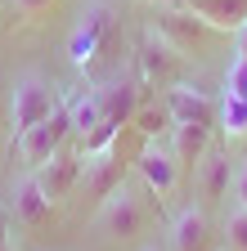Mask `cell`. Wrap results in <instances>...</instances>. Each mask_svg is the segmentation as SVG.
<instances>
[{
    "mask_svg": "<svg viewBox=\"0 0 247 251\" xmlns=\"http://www.w3.org/2000/svg\"><path fill=\"white\" fill-rule=\"evenodd\" d=\"M9 211H14L18 225L41 229V225H50V215H54V198L41 188V179L27 171V175H18L14 188H9Z\"/></svg>",
    "mask_w": 247,
    "mask_h": 251,
    "instance_id": "cell-6",
    "label": "cell"
},
{
    "mask_svg": "<svg viewBox=\"0 0 247 251\" xmlns=\"http://www.w3.org/2000/svg\"><path fill=\"white\" fill-rule=\"evenodd\" d=\"M166 108H171L175 126H211V130H216V103H211V94L198 90V85L175 81L166 90Z\"/></svg>",
    "mask_w": 247,
    "mask_h": 251,
    "instance_id": "cell-7",
    "label": "cell"
},
{
    "mask_svg": "<svg viewBox=\"0 0 247 251\" xmlns=\"http://www.w3.org/2000/svg\"><path fill=\"white\" fill-rule=\"evenodd\" d=\"M225 251H247V206H229L225 211Z\"/></svg>",
    "mask_w": 247,
    "mask_h": 251,
    "instance_id": "cell-19",
    "label": "cell"
},
{
    "mask_svg": "<svg viewBox=\"0 0 247 251\" xmlns=\"http://www.w3.org/2000/svg\"><path fill=\"white\" fill-rule=\"evenodd\" d=\"M216 121H220V135L225 139H243L247 135V99H238V94H220Z\"/></svg>",
    "mask_w": 247,
    "mask_h": 251,
    "instance_id": "cell-17",
    "label": "cell"
},
{
    "mask_svg": "<svg viewBox=\"0 0 247 251\" xmlns=\"http://www.w3.org/2000/svg\"><path fill=\"white\" fill-rule=\"evenodd\" d=\"M126 179V166H121V152H117V144L108 148V152H95V157H81V184H85V193L90 198H108L112 188Z\"/></svg>",
    "mask_w": 247,
    "mask_h": 251,
    "instance_id": "cell-8",
    "label": "cell"
},
{
    "mask_svg": "<svg viewBox=\"0 0 247 251\" xmlns=\"http://www.w3.org/2000/svg\"><path fill=\"white\" fill-rule=\"evenodd\" d=\"M144 251H162V247H158V242H153V247H144Z\"/></svg>",
    "mask_w": 247,
    "mask_h": 251,
    "instance_id": "cell-25",
    "label": "cell"
},
{
    "mask_svg": "<svg viewBox=\"0 0 247 251\" xmlns=\"http://www.w3.org/2000/svg\"><path fill=\"white\" fill-rule=\"evenodd\" d=\"M193 18H202L207 27H234L247 18V0H180Z\"/></svg>",
    "mask_w": 247,
    "mask_h": 251,
    "instance_id": "cell-14",
    "label": "cell"
},
{
    "mask_svg": "<svg viewBox=\"0 0 247 251\" xmlns=\"http://www.w3.org/2000/svg\"><path fill=\"white\" fill-rule=\"evenodd\" d=\"M68 135H72V117H68V103H58L45 121H36L32 130H23V135L14 139V148H18V157H23V166L36 171V166L50 162L54 152H63Z\"/></svg>",
    "mask_w": 247,
    "mask_h": 251,
    "instance_id": "cell-3",
    "label": "cell"
},
{
    "mask_svg": "<svg viewBox=\"0 0 247 251\" xmlns=\"http://www.w3.org/2000/svg\"><path fill=\"white\" fill-rule=\"evenodd\" d=\"M32 175L41 179V188H45V193L58 202V198H68L72 188L81 184V157H77V152H54L50 162H45V166H36Z\"/></svg>",
    "mask_w": 247,
    "mask_h": 251,
    "instance_id": "cell-11",
    "label": "cell"
},
{
    "mask_svg": "<svg viewBox=\"0 0 247 251\" xmlns=\"http://www.w3.org/2000/svg\"><path fill=\"white\" fill-rule=\"evenodd\" d=\"M175 63H180V50L148 27V36H144V45H139V76H144V85H148V81H171Z\"/></svg>",
    "mask_w": 247,
    "mask_h": 251,
    "instance_id": "cell-12",
    "label": "cell"
},
{
    "mask_svg": "<svg viewBox=\"0 0 247 251\" xmlns=\"http://www.w3.org/2000/svg\"><path fill=\"white\" fill-rule=\"evenodd\" d=\"M135 121H139V130H144V139H162L166 130H171V108H166V99L162 103H139V112H135Z\"/></svg>",
    "mask_w": 247,
    "mask_h": 251,
    "instance_id": "cell-18",
    "label": "cell"
},
{
    "mask_svg": "<svg viewBox=\"0 0 247 251\" xmlns=\"http://www.w3.org/2000/svg\"><path fill=\"white\" fill-rule=\"evenodd\" d=\"M68 117H72V135L90 139L99 130V99H95V90H77L72 99H68Z\"/></svg>",
    "mask_w": 247,
    "mask_h": 251,
    "instance_id": "cell-16",
    "label": "cell"
},
{
    "mask_svg": "<svg viewBox=\"0 0 247 251\" xmlns=\"http://www.w3.org/2000/svg\"><path fill=\"white\" fill-rule=\"evenodd\" d=\"M14 5H18V14H27V18H41L54 0H14Z\"/></svg>",
    "mask_w": 247,
    "mask_h": 251,
    "instance_id": "cell-22",
    "label": "cell"
},
{
    "mask_svg": "<svg viewBox=\"0 0 247 251\" xmlns=\"http://www.w3.org/2000/svg\"><path fill=\"white\" fill-rule=\"evenodd\" d=\"M234 54H243L247 58V18L238 23V31H234Z\"/></svg>",
    "mask_w": 247,
    "mask_h": 251,
    "instance_id": "cell-23",
    "label": "cell"
},
{
    "mask_svg": "<svg viewBox=\"0 0 247 251\" xmlns=\"http://www.w3.org/2000/svg\"><path fill=\"white\" fill-rule=\"evenodd\" d=\"M153 31H158V36H166V41L184 54V50L202 45L207 23H202V18H193L189 9H158V14H153Z\"/></svg>",
    "mask_w": 247,
    "mask_h": 251,
    "instance_id": "cell-9",
    "label": "cell"
},
{
    "mask_svg": "<svg viewBox=\"0 0 247 251\" xmlns=\"http://www.w3.org/2000/svg\"><path fill=\"white\" fill-rule=\"evenodd\" d=\"M229 184H234V166H229V152L225 148H207L202 152V162H198V188H202V198H225L229 193Z\"/></svg>",
    "mask_w": 247,
    "mask_h": 251,
    "instance_id": "cell-13",
    "label": "cell"
},
{
    "mask_svg": "<svg viewBox=\"0 0 247 251\" xmlns=\"http://www.w3.org/2000/svg\"><path fill=\"white\" fill-rule=\"evenodd\" d=\"M5 112H9V90L0 85V121H5Z\"/></svg>",
    "mask_w": 247,
    "mask_h": 251,
    "instance_id": "cell-24",
    "label": "cell"
},
{
    "mask_svg": "<svg viewBox=\"0 0 247 251\" xmlns=\"http://www.w3.org/2000/svg\"><path fill=\"white\" fill-rule=\"evenodd\" d=\"M135 171L148 184V193L171 198L175 193V179H180V157H175V148L166 139H144V148L135 157Z\"/></svg>",
    "mask_w": 247,
    "mask_h": 251,
    "instance_id": "cell-5",
    "label": "cell"
},
{
    "mask_svg": "<svg viewBox=\"0 0 247 251\" xmlns=\"http://www.w3.org/2000/svg\"><path fill=\"white\" fill-rule=\"evenodd\" d=\"M234 198L238 206H247V157H238V166H234Z\"/></svg>",
    "mask_w": 247,
    "mask_h": 251,
    "instance_id": "cell-21",
    "label": "cell"
},
{
    "mask_svg": "<svg viewBox=\"0 0 247 251\" xmlns=\"http://www.w3.org/2000/svg\"><path fill=\"white\" fill-rule=\"evenodd\" d=\"M95 229L108 233V238H135V233L144 229V202H139V193H135V184L121 179L112 193L99 202V211H95Z\"/></svg>",
    "mask_w": 247,
    "mask_h": 251,
    "instance_id": "cell-4",
    "label": "cell"
},
{
    "mask_svg": "<svg viewBox=\"0 0 247 251\" xmlns=\"http://www.w3.org/2000/svg\"><path fill=\"white\" fill-rule=\"evenodd\" d=\"M207 238H211V220L202 206H180L171 215V251H207Z\"/></svg>",
    "mask_w": 247,
    "mask_h": 251,
    "instance_id": "cell-10",
    "label": "cell"
},
{
    "mask_svg": "<svg viewBox=\"0 0 247 251\" xmlns=\"http://www.w3.org/2000/svg\"><path fill=\"white\" fill-rule=\"evenodd\" d=\"M54 108H58V85H54L45 72L27 68V72L14 76V85H9V112H5L9 126H14V139H18L23 130H32L36 121H45Z\"/></svg>",
    "mask_w": 247,
    "mask_h": 251,
    "instance_id": "cell-2",
    "label": "cell"
},
{
    "mask_svg": "<svg viewBox=\"0 0 247 251\" xmlns=\"http://www.w3.org/2000/svg\"><path fill=\"white\" fill-rule=\"evenodd\" d=\"M225 94H238V99H247V58L234 54L229 68H225Z\"/></svg>",
    "mask_w": 247,
    "mask_h": 251,
    "instance_id": "cell-20",
    "label": "cell"
},
{
    "mask_svg": "<svg viewBox=\"0 0 247 251\" xmlns=\"http://www.w3.org/2000/svg\"><path fill=\"white\" fill-rule=\"evenodd\" d=\"M171 148L184 162H202V152L211 148V126H171Z\"/></svg>",
    "mask_w": 247,
    "mask_h": 251,
    "instance_id": "cell-15",
    "label": "cell"
},
{
    "mask_svg": "<svg viewBox=\"0 0 247 251\" xmlns=\"http://www.w3.org/2000/svg\"><path fill=\"white\" fill-rule=\"evenodd\" d=\"M112 23H117L112 0H85V5L77 9V23L68 31V58H72L77 72L95 68V58L104 54V45L112 36Z\"/></svg>",
    "mask_w": 247,
    "mask_h": 251,
    "instance_id": "cell-1",
    "label": "cell"
}]
</instances>
